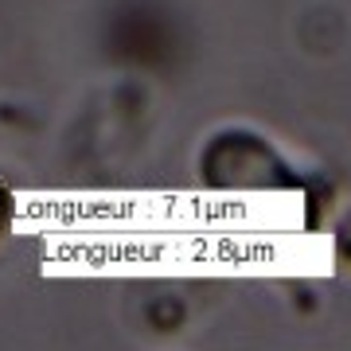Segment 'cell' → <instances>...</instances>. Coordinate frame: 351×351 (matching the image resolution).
<instances>
[{
  "label": "cell",
  "mask_w": 351,
  "mask_h": 351,
  "mask_svg": "<svg viewBox=\"0 0 351 351\" xmlns=\"http://www.w3.org/2000/svg\"><path fill=\"white\" fill-rule=\"evenodd\" d=\"M149 320L152 328H180V320H184V308H180V301H172V297H160V301L149 304Z\"/></svg>",
  "instance_id": "cell-3"
},
{
  "label": "cell",
  "mask_w": 351,
  "mask_h": 351,
  "mask_svg": "<svg viewBox=\"0 0 351 351\" xmlns=\"http://www.w3.org/2000/svg\"><path fill=\"white\" fill-rule=\"evenodd\" d=\"M8 219H12V195H8V188H4V184H0V234H4Z\"/></svg>",
  "instance_id": "cell-5"
},
{
  "label": "cell",
  "mask_w": 351,
  "mask_h": 351,
  "mask_svg": "<svg viewBox=\"0 0 351 351\" xmlns=\"http://www.w3.org/2000/svg\"><path fill=\"white\" fill-rule=\"evenodd\" d=\"M336 250H339V258L351 265V215L339 223V234H336Z\"/></svg>",
  "instance_id": "cell-4"
},
{
  "label": "cell",
  "mask_w": 351,
  "mask_h": 351,
  "mask_svg": "<svg viewBox=\"0 0 351 351\" xmlns=\"http://www.w3.org/2000/svg\"><path fill=\"white\" fill-rule=\"evenodd\" d=\"M121 51H129V59H160L168 51V27L156 24L145 8H133V12L121 16L117 24V39H113Z\"/></svg>",
  "instance_id": "cell-2"
},
{
  "label": "cell",
  "mask_w": 351,
  "mask_h": 351,
  "mask_svg": "<svg viewBox=\"0 0 351 351\" xmlns=\"http://www.w3.org/2000/svg\"><path fill=\"white\" fill-rule=\"evenodd\" d=\"M226 164L230 168L239 164V172H230L219 188H297V176L277 160L265 141L250 137V133H223L211 141V149L203 156V172L226 168Z\"/></svg>",
  "instance_id": "cell-1"
}]
</instances>
